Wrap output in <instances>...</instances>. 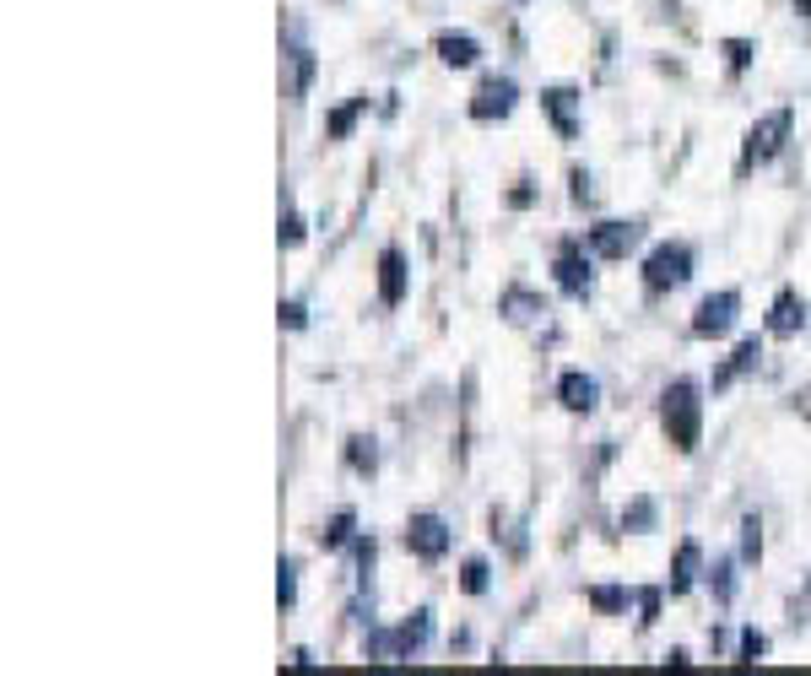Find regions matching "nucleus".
Returning a JSON list of instances; mask_svg holds the SVG:
<instances>
[{
    "label": "nucleus",
    "instance_id": "a211bd4d",
    "mask_svg": "<svg viewBox=\"0 0 811 676\" xmlns=\"http://www.w3.org/2000/svg\"><path fill=\"white\" fill-rule=\"evenodd\" d=\"M347 460H352L357 471H374V460H379V455H374V439H352V444H347Z\"/></svg>",
    "mask_w": 811,
    "mask_h": 676
},
{
    "label": "nucleus",
    "instance_id": "f8f14e48",
    "mask_svg": "<svg viewBox=\"0 0 811 676\" xmlns=\"http://www.w3.org/2000/svg\"><path fill=\"white\" fill-rule=\"evenodd\" d=\"M476 55H482V49H476V38H465V33H444V38H438V60H444V65H476Z\"/></svg>",
    "mask_w": 811,
    "mask_h": 676
},
{
    "label": "nucleus",
    "instance_id": "dca6fc26",
    "mask_svg": "<svg viewBox=\"0 0 811 676\" xmlns=\"http://www.w3.org/2000/svg\"><path fill=\"white\" fill-rule=\"evenodd\" d=\"M422 639H428V612H417V622H406V628L395 633V649H417Z\"/></svg>",
    "mask_w": 811,
    "mask_h": 676
},
{
    "label": "nucleus",
    "instance_id": "4be33fe9",
    "mask_svg": "<svg viewBox=\"0 0 811 676\" xmlns=\"http://www.w3.org/2000/svg\"><path fill=\"white\" fill-rule=\"evenodd\" d=\"M725 55H730V65L741 71V65L752 60V44H747V38H730V44H725Z\"/></svg>",
    "mask_w": 811,
    "mask_h": 676
},
{
    "label": "nucleus",
    "instance_id": "f3484780",
    "mask_svg": "<svg viewBox=\"0 0 811 676\" xmlns=\"http://www.w3.org/2000/svg\"><path fill=\"white\" fill-rule=\"evenodd\" d=\"M547 103H552L557 125H563L568 136H574V114H568V103H574V92H568V87H557V92H547Z\"/></svg>",
    "mask_w": 811,
    "mask_h": 676
},
{
    "label": "nucleus",
    "instance_id": "f257e3e1",
    "mask_svg": "<svg viewBox=\"0 0 811 676\" xmlns=\"http://www.w3.org/2000/svg\"><path fill=\"white\" fill-rule=\"evenodd\" d=\"M660 417H666L671 444L693 455L698 439H703V401H698L693 384H671V390H666V406H660Z\"/></svg>",
    "mask_w": 811,
    "mask_h": 676
},
{
    "label": "nucleus",
    "instance_id": "412c9836",
    "mask_svg": "<svg viewBox=\"0 0 811 676\" xmlns=\"http://www.w3.org/2000/svg\"><path fill=\"white\" fill-rule=\"evenodd\" d=\"M741 530H747V536H741V552H747V558H757V552H763V525H757V520H747Z\"/></svg>",
    "mask_w": 811,
    "mask_h": 676
},
{
    "label": "nucleus",
    "instance_id": "6e6552de",
    "mask_svg": "<svg viewBox=\"0 0 811 676\" xmlns=\"http://www.w3.org/2000/svg\"><path fill=\"white\" fill-rule=\"evenodd\" d=\"M379 298L384 303H401L406 298V255H401V249H384V255H379Z\"/></svg>",
    "mask_w": 811,
    "mask_h": 676
},
{
    "label": "nucleus",
    "instance_id": "ddd939ff",
    "mask_svg": "<svg viewBox=\"0 0 811 676\" xmlns=\"http://www.w3.org/2000/svg\"><path fill=\"white\" fill-rule=\"evenodd\" d=\"M693 579H698V547H693V541H682V552H676V574H671V590L682 595L687 585H693Z\"/></svg>",
    "mask_w": 811,
    "mask_h": 676
},
{
    "label": "nucleus",
    "instance_id": "aec40b11",
    "mask_svg": "<svg viewBox=\"0 0 811 676\" xmlns=\"http://www.w3.org/2000/svg\"><path fill=\"white\" fill-rule=\"evenodd\" d=\"M590 606H601V612H622V606H628V590H590Z\"/></svg>",
    "mask_w": 811,
    "mask_h": 676
},
{
    "label": "nucleus",
    "instance_id": "9b49d317",
    "mask_svg": "<svg viewBox=\"0 0 811 676\" xmlns=\"http://www.w3.org/2000/svg\"><path fill=\"white\" fill-rule=\"evenodd\" d=\"M557 282H563V293H584V287H590V260H579V249H563Z\"/></svg>",
    "mask_w": 811,
    "mask_h": 676
},
{
    "label": "nucleus",
    "instance_id": "4468645a",
    "mask_svg": "<svg viewBox=\"0 0 811 676\" xmlns=\"http://www.w3.org/2000/svg\"><path fill=\"white\" fill-rule=\"evenodd\" d=\"M752 363H757V341H741V347H736V357H730V368H720V374H714V384H730L736 374H747Z\"/></svg>",
    "mask_w": 811,
    "mask_h": 676
},
{
    "label": "nucleus",
    "instance_id": "20e7f679",
    "mask_svg": "<svg viewBox=\"0 0 811 676\" xmlns=\"http://www.w3.org/2000/svg\"><path fill=\"white\" fill-rule=\"evenodd\" d=\"M736 309H741L736 293H709L693 314V336H725V330L736 325Z\"/></svg>",
    "mask_w": 811,
    "mask_h": 676
},
{
    "label": "nucleus",
    "instance_id": "2eb2a0df",
    "mask_svg": "<svg viewBox=\"0 0 811 676\" xmlns=\"http://www.w3.org/2000/svg\"><path fill=\"white\" fill-rule=\"evenodd\" d=\"M460 590H465V595H482V590H487V563H482V558H471V563L460 568Z\"/></svg>",
    "mask_w": 811,
    "mask_h": 676
},
{
    "label": "nucleus",
    "instance_id": "0eeeda50",
    "mask_svg": "<svg viewBox=\"0 0 811 676\" xmlns=\"http://www.w3.org/2000/svg\"><path fill=\"white\" fill-rule=\"evenodd\" d=\"M514 109V82H482L471 98V114L476 119H503Z\"/></svg>",
    "mask_w": 811,
    "mask_h": 676
},
{
    "label": "nucleus",
    "instance_id": "9d476101",
    "mask_svg": "<svg viewBox=\"0 0 811 676\" xmlns=\"http://www.w3.org/2000/svg\"><path fill=\"white\" fill-rule=\"evenodd\" d=\"M557 395H563L568 412H590V406H595V379H590V374H563Z\"/></svg>",
    "mask_w": 811,
    "mask_h": 676
},
{
    "label": "nucleus",
    "instance_id": "f03ea898",
    "mask_svg": "<svg viewBox=\"0 0 811 676\" xmlns=\"http://www.w3.org/2000/svg\"><path fill=\"white\" fill-rule=\"evenodd\" d=\"M687 276H693V255H687L682 244H660L655 255L644 260V282L655 287V293H666V287H682Z\"/></svg>",
    "mask_w": 811,
    "mask_h": 676
},
{
    "label": "nucleus",
    "instance_id": "7ed1b4c3",
    "mask_svg": "<svg viewBox=\"0 0 811 676\" xmlns=\"http://www.w3.org/2000/svg\"><path fill=\"white\" fill-rule=\"evenodd\" d=\"M784 136H790V109H774L768 119H757V125H752V136H747V152H741V168H752V163H768V157H779Z\"/></svg>",
    "mask_w": 811,
    "mask_h": 676
},
{
    "label": "nucleus",
    "instance_id": "b1692460",
    "mask_svg": "<svg viewBox=\"0 0 811 676\" xmlns=\"http://www.w3.org/2000/svg\"><path fill=\"white\" fill-rule=\"evenodd\" d=\"M763 655V633H741V660H757Z\"/></svg>",
    "mask_w": 811,
    "mask_h": 676
},
{
    "label": "nucleus",
    "instance_id": "39448f33",
    "mask_svg": "<svg viewBox=\"0 0 811 676\" xmlns=\"http://www.w3.org/2000/svg\"><path fill=\"white\" fill-rule=\"evenodd\" d=\"M406 547L422 552V558H438V552L449 547V525L438 520V514H417V520L406 525Z\"/></svg>",
    "mask_w": 811,
    "mask_h": 676
},
{
    "label": "nucleus",
    "instance_id": "1a4fd4ad",
    "mask_svg": "<svg viewBox=\"0 0 811 676\" xmlns=\"http://www.w3.org/2000/svg\"><path fill=\"white\" fill-rule=\"evenodd\" d=\"M801 320H806L801 293H779V298H774V314H768V330H774V336H795V330H801Z\"/></svg>",
    "mask_w": 811,
    "mask_h": 676
},
{
    "label": "nucleus",
    "instance_id": "6ab92c4d",
    "mask_svg": "<svg viewBox=\"0 0 811 676\" xmlns=\"http://www.w3.org/2000/svg\"><path fill=\"white\" fill-rule=\"evenodd\" d=\"M363 109H368V98H357V103H347L341 114H330V136H347V130H352V119L363 114Z\"/></svg>",
    "mask_w": 811,
    "mask_h": 676
},
{
    "label": "nucleus",
    "instance_id": "393cba45",
    "mask_svg": "<svg viewBox=\"0 0 811 676\" xmlns=\"http://www.w3.org/2000/svg\"><path fill=\"white\" fill-rule=\"evenodd\" d=\"M347 530H352V520H347V514H341V520L330 525V536H325V541H330V547H341V541H347Z\"/></svg>",
    "mask_w": 811,
    "mask_h": 676
},
{
    "label": "nucleus",
    "instance_id": "423d86ee",
    "mask_svg": "<svg viewBox=\"0 0 811 676\" xmlns=\"http://www.w3.org/2000/svg\"><path fill=\"white\" fill-rule=\"evenodd\" d=\"M633 244H638V228H633V222H601V228L590 233V249H595L601 260H622Z\"/></svg>",
    "mask_w": 811,
    "mask_h": 676
},
{
    "label": "nucleus",
    "instance_id": "5701e85b",
    "mask_svg": "<svg viewBox=\"0 0 811 676\" xmlns=\"http://www.w3.org/2000/svg\"><path fill=\"white\" fill-rule=\"evenodd\" d=\"M276 595H282V606H292V595H298V585H292V563H282V579H276Z\"/></svg>",
    "mask_w": 811,
    "mask_h": 676
},
{
    "label": "nucleus",
    "instance_id": "a878e982",
    "mask_svg": "<svg viewBox=\"0 0 811 676\" xmlns=\"http://www.w3.org/2000/svg\"><path fill=\"white\" fill-rule=\"evenodd\" d=\"M282 320H287L292 330H303V309H298V303H287V309H282Z\"/></svg>",
    "mask_w": 811,
    "mask_h": 676
}]
</instances>
